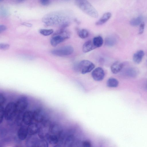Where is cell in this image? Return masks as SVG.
<instances>
[{"mask_svg": "<svg viewBox=\"0 0 147 147\" xmlns=\"http://www.w3.org/2000/svg\"><path fill=\"white\" fill-rule=\"evenodd\" d=\"M9 45L7 44H0V49L5 50L8 49L9 47Z\"/></svg>", "mask_w": 147, "mask_h": 147, "instance_id": "20", "label": "cell"}, {"mask_svg": "<svg viewBox=\"0 0 147 147\" xmlns=\"http://www.w3.org/2000/svg\"><path fill=\"white\" fill-rule=\"evenodd\" d=\"M39 32L42 35L45 36H49L53 32V30L52 29H41Z\"/></svg>", "mask_w": 147, "mask_h": 147, "instance_id": "18", "label": "cell"}, {"mask_svg": "<svg viewBox=\"0 0 147 147\" xmlns=\"http://www.w3.org/2000/svg\"><path fill=\"white\" fill-rule=\"evenodd\" d=\"M41 4L43 6L48 5L50 3V0H40Z\"/></svg>", "mask_w": 147, "mask_h": 147, "instance_id": "21", "label": "cell"}, {"mask_svg": "<svg viewBox=\"0 0 147 147\" xmlns=\"http://www.w3.org/2000/svg\"><path fill=\"white\" fill-rule=\"evenodd\" d=\"M107 86L109 87H116L118 85L119 82L115 78H110L107 80Z\"/></svg>", "mask_w": 147, "mask_h": 147, "instance_id": "13", "label": "cell"}, {"mask_svg": "<svg viewBox=\"0 0 147 147\" xmlns=\"http://www.w3.org/2000/svg\"><path fill=\"white\" fill-rule=\"evenodd\" d=\"M17 0L19 1H23L24 0Z\"/></svg>", "mask_w": 147, "mask_h": 147, "instance_id": "26", "label": "cell"}, {"mask_svg": "<svg viewBox=\"0 0 147 147\" xmlns=\"http://www.w3.org/2000/svg\"><path fill=\"white\" fill-rule=\"evenodd\" d=\"M70 36L69 32L65 29H60L54 34L50 40L51 45L56 47L60 43L69 38Z\"/></svg>", "mask_w": 147, "mask_h": 147, "instance_id": "4", "label": "cell"}, {"mask_svg": "<svg viewBox=\"0 0 147 147\" xmlns=\"http://www.w3.org/2000/svg\"><path fill=\"white\" fill-rule=\"evenodd\" d=\"M1 14L2 16H5L8 14V11L7 10L4 8L1 9Z\"/></svg>", "mask_w": 147, "mask_h": 147, "instance_id": "22", "label": "cell"}, {"mask_svg": "<svg viewBox=\"0 0 147 147\" xmlns=\"http://www.w3.org/2000/svg\"><path fill=\"white\" fill-rule=\"evenodd\" d=\"M0 0V1H1L2 0Z\"/></svg>", "mask_w": 147, "mask_h": 147, "instance_id": "27", "label": "cell"}, {"mask_svg": "<svg viewBox=\"0 0 147 147\" xmlns=\"http://www.w3.org/2000/svg\"><path fill=\"white\" fill-rule=\"evenodd\" d=\"M7 29V27L5 25H0V32L1 33L5 30Z\"/></svg>", "mask_w": 147, "mask_h": 147, "instance_id": "23", "label": "cell"}, {"mask_svg": "<svg viewBox=\"0 0 147 147\" xmlns=\"http://www.w3.org/2000/svg\"><path fill=\"white\" fill-rule=\"evenodd\" d=\"M76 3L82 11L90 17L94 18L98 17L97 10L87 0H76Z\"/></svg>", "mask_w": 147, "mask_h": 147, "instance_id": "3", "label": "cell"}, {"mask_svg": "<svg viewBox=\"0 0 147 147\" xmlns=\"http://www.w3.org/2000/svg\"><path fill=\"white\" fill-rule=\"evenodd\" d=\"M92 41L94 45L96 48L101 47L103 42V38L100 36L94 37Z\"/></svg>", "mask_w": 147, "mask_h": 147, "instance_id": "12", "label": "cell"}, {"mask_svg": "<svg viewBox=\"0 0 147 147\" xmlns=\"http://www.w3.org/2000/svg\"><path fill=\"white\" fill-rule=\"evenodd\" d=\"M116 41V39L113 36L108 37L105 39V45L108 46H113L115 45Z\"/></svg>", "mask_w": 147, "mask_h": 147, "instance_id": "14", "label": "cell"}, {"mask_svg": "<svg viewBox=\"0 0 147 147\" xmlns=\"http://www.w3.org/2000/svg\"><path fill=\"white\" fill-rule=\"evenodd\" d=\"M144 55V51L142 50L138 51L135 53L133 56V60L136 63H140Z\"/></svg>", "mask_w": 147, "mask_h": 147, "instance_id": "11", "label": "cell"}, {"mask_svg": "<svg viewBox=\"0 0 147 147\" xmlns=\"http://www.w3.org/2000/svg\"><path fill=\"white\" fill-rule=\"evenodd\" d=\"M125 73L126 75L130 77H134L137 75V72L136 70L133 68H129L126 69Z\"/></svg>", "mask_w": 147, "mask_h": 147, "instance_id": "16", "label": "cell"}, {"mask_svg": "<svg viewBox=\"0 0 147 147\" xmlns=\"http://www.w3.org/2000/svg\"><path fill=\"white\" fill-rule=\"evenodd\" d=\"M142 22V18L141 16H138L132 19L130 21V25L133 26L140 25Z\"/></svg>", "mask_w": 147, "mask_h": 147, "instance_id": "15", "label": "cell"}, {"mask_svg": "<svg viewBox=\"0 0 147 147\" xmlns=\"http://www.w3.org/2000/svg\"><path fill=\"white\" fill-rule=\"evenodd\" d=\"M22 24L27 27H31L32 26V24L28 23H23Z\"/></svg>", "mask_w": 147, "mask_h": 147, "instance_id": "25", "label": "cell"}, {"mask_svg": "<svg viewBox=\"0 0 147 147\" xmlns=\"http://www.w3.org/2000/svg\"><path fill=\"white\" fill-rule=\"evenodd\" d=\"M96 48L94 45L92 41L89 40L86 42L83 45L82 51L84 53L89 52Z\"/></svg>", "mask_w": 147, "mask_h": 147, "instance_id": "10", "label": "cell"}, {"mask_svg": "<svg viewBox=\"0 0 147 147\" xmlns=\"http://www.w3.org/2000/svg\"><path fill=\"white\" fill-rule=\"evenodd\" d=\"M145 27V24L144 22H142L140 25L139 28V34H141L143 33Z\"/></svg>", "mask_w": 147, "mask_h": 147, "instance_id": "19", "label": "cell"}, {"mask_svg": "<svg viewBox=\"0 0 147 147\" xmlns=\"http://www.w3.org/2000/svg\"><path fill=\"white\" fill-rule=\"evenodd\" d=\"M75 18L72 12L62 11L52 12L46 15L42 21L48 26H58L60 29H65Z\"/></svg>", "mask_w": 147, "mask_h": 147, "instance_id": "2", "label": "cell"}, {"mask_svg": "<svg viewBox=\"0 0 147 147\" xmlns=\"http://www.w3.org/2000/svg\"><path fill=\"white\" fill-rule=\"evenodd\" d=\"M74 51V49L72 47L66 45L53 50L51 51V53L55 55L61 57L70 55Z\"/></svg>", "mask_w": 147, "mask_h": 147, "instance_id": "6", "label": "cell"}, {"mask_svg": "<svg viewBox=\"0 0 147 147\" xmlns=\"http://www.w3.org/2000/svg\"><path fill=\"white\" fill-rule=\"evenodd\" d=\"M83 145L85 147H88L91 146V144L88 141H85L83 142Z\"/></svg>", "mask_w": 147, "mask_h": 147, "instance_id": "24", "label": "cell"}, {"mask_svg": "<svg viewBox=\"0 0 147 147\" xmlns=\"http://www.w3.org/2000/svg\"><path fill=\"white\" fill-rule=\"evenodd\" d=\"M123 67V63L118 61H116L111 66V71L114 74H117L122 70Z\"/></svg>", "mask_w": 147, "mask_h": 147, "instance_id": "8", "label": "cell"}, {"mask_svg": "<svg viewBox=\"0 0 147 147\" xmlns=\"http://www.w3.org/2000/svg\"><path fill=\"white\" fill-rule=\"evenodd\" d=\"M78 34L81 38L85 39L88 36L89 33L87 30L82 29L78 31Z\"/></svg>", "mask_w": 147, "mask_h": 147, "instance_id": "17", "label": "cell"}, {"mask_svg": "<svg viewBox=\"0 0 147 147\" xmlns=\"http://www.w3.org/2000/svg\"><path fill=\"white\" fill-rule=\"evenodd\" d=\"M94 64L91 61L86 60L80 61L77 65L78 70L82 74L90 72L95 67Z\"/></svg>", "mask_w": 147, "mask_h": 147, "instance_id": "5", "label": "cell"}, {"mask_svg": "<svg viewBox=\"0 0 147 147\" xmlns=\"http://www.w3.org/2000/svg\"><path fill=\"white\" fill-rule=\"evenodd\" d=\"M111 16V14L110 12L105 13L96 22L95 24L96 25H100L104 24L110 19Z\"/></svg>", "mask_w": 147, "mask_h": 147, "instance_id": "9", "label": "cell"}, {"mask_svg": "<svg viewBox=\"0 0 147 147\" xmlns=\"http://www.w3.org/2000/svg\"></svg>", "mask_w": 147, "mask_h": 147, "instance_id": "28", "label": "cell"}, {"mask_svg": "<svg viewBox=\"0 0 147 147\" xmlns=\"http://www.w3.org/2000/svg\"><path fill=\"white\" fill-rule=\"evenodd\" d=\"M105 75L104 70L100 67L96 68L92 73V76L93 79L98 81L102 80L104 79Z\"/></svg>", "mask_w": 147, "mask_h": 147, "instance_id": "7", "label": "cell"}, {"mask_svg": "<svg viewBox=\"0 0 147 147\" xmlns=\"http://www.w3.org/2000/svg\"><path fill=\"white\" fill-rule=\"evenodd\" d=\"M54 108L9 90L0 98V147L60 146L64 132Z\"/></svg>", "mask_w": 147, "mask_h": 147, "instance_id": "1", "label": "cell"}]
</instances>
